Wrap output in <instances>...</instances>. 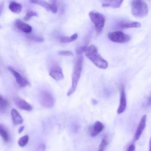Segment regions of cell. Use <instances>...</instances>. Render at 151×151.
Instances as JSON below:
<instances>
[{
	"instance_id": "cell-1",
	"label": "cell",
	"mask_w": 151,
	"mask_h": 151,
	"mask_svg": "<svg viewBox=\"0 0 151 151\" xmlns=\"http://www.w3.org/2000/svg\"><path fill=\"white\" fill-rule=\"evenodd\" d=\"M83 53L87 58L99 69H107L108 63L99 53L97 48L93 45L85 47Z\"/></svg>"
},
{
	"instance_id": "cell-2",
	"label": "cell",
	"mask_w": 151,
	"mask_h": 151,
	"mask_svg": "<svg viewBox=\"0 0 151 151\" xmlns=\"http://www.w3.org/2000/svg\"><path fill=\"white\" fill-rule=\"evenodd\" d=\"M77 56L73 72L71 87L67 93L68 96H70L75 92L82 71L83 57L82 54L77 55Z\"/></svg>"
},
{
	"instance_id": "cell-3",
	"label": "cell",
	"mask_w": 151,
	"mask_h": 151,
	"mask_svg": "<svg viewBox=\"0 0 151 151\" xmlns=\"http://www.w3.org/2000/svg\"><path fill=\"white\" fill-rule=\"evenodd\" d=\"M131 10L133 16L136 17H144L149 12L148 5L144 0H133Z\"/></svg>"
},
{
	"instance_id": "cell-4",
	"label": "cell",
	"mask_w": 151,
	"mask_h": 151,
	"mask_svg": "<svg viewBox=\"0 0 151 151\" xmlns=\"http://www.w3.org/2000/svg\"><path fill=\"white\" fill-rule=\"evenodd\" d=\"M89 16L95 25L97 33L100 34L103 31L105 23L104 16L102 13L95 11L90 12L89 13Z\"/></svg>"
},
{
	"instance_id": "cell-5",
	"label": "cell",
	"mask_w": 151,
	"mask_h": 151,
	"mask_svg": "<svg viewBox=\"0 0 151 151\" xmlns=\"http://www.w3.org/2000/svg\"><path fill=\"white\" fill-rule=\"evenodd\" d=\"M40 101L42 106L46 108H51L55 104V99L52 93L48 91H42L40 95Z\"/></svg>"
},
{
	"instance_id": "cell-6",
	"label": "cell",
	"mask_w": 151,
	"mask_h": 151,
	"mask_svg": "<svg viewBox=\"0 0 151 151\" xmlns=\"http://www.w3.org/2000/svg\"><path fill=\"white\" fill-rule=\"evenodd\" d=\"M108 39L111 41L119 43H124L128 42L130 40V37L120 31L111 32L108 33Z\"/></svg>"
},
{
	"instance_id": "cell-7",
	"label": "cell",
	"mask_w": 151,
	"mask_h": 151,
	"mask_svg": "<svg viewBox=\"0 0 151 151\" xmlns=\"http://www.w3.org/2000/svg\"><path fill=\"white\" fill-rule=\"evenodd\" d=\"M8 69L9 70L10 72L15 77L17 83L20 87L24 88V87H26L29 84V82L27 81V80L24 77H23L20 73L15 70L12 67L9 66L8 67Z\"/></svg>"
},
{
	"instance_id": "cell-8",
	"label": "cell",
	"mask_w": 151,
	"mask_h": 151,
	"mask_svg": "<svg viewBox=\"0 0 151 151\" xmlns=\"http://www.w3.org/2000/svg\"><path fill=\"white\" fill-rule=\"evenodd\" d=\"M146 122H147V115L145 114L141 118L138 127L137 129L134 136L135 141H138L140 139L142 133H143L146 127Z\"/></svg>"
},
{
	"instance_id": "cell-9",
	"label": "cell",
	"mask_w": 151,
	"mask_h": 151,
	"mask_svg": "<svg viewBox=\"0 0 151 151\" xmlns=\"http://www.w3.org/2000/svg\"><path fill=\"white\" fill-rule=\"evenodd\" d=\"M49 74L52 78L57 81H61L64 78L62 68L58 65L52 66L50 69Z\"/></svg>"
},
{
	"instance_id": "cell-10",
	"label": "cell",
	"mask_w": 151,
	"mask_h": 151,
	"mask_svg": "<svg viewBox=\"0 0 151 151\" xmlns=\"http://www.w3.org/2000/svg\"><path fill=\"white\" fill-rule=\"evenodd\" d=\"M127 100L126 92L123 87H122L120 89V99L119 108L117 110L118 114H121L124 112L127 108Z\"/></svg>"
},
{
	"instance_id": "cell-11",
	"label": "cell",
	"mask_w": 151,
	"mask_h": 151,
	"mask_svg": "<svg viewBox=\"0 0 151 151\" xmlns=\"http://www.w3.org/2000/svg\"><path fill=\"white\" fill-rule=\"evenodd\" d=\"M15 26L21 32L26 34H30L32 32V27L28 24L23 22L19 19L15 21Z\"/></svg>"
},
{
	"instance_id": "cell-12",
	"label": "cell",
	"mask_w": 151,
	"mask_h": 151,
	"mask_svg": "<svg viewBox=\"0 0 151 151\" xmlns=\"http://www.w3.org/2000/svg\"><path fill=\"white\" fill-rule=\"evenodd\" d=\"M104 127V125L102 122L99 121L96 122L90 129L91 135L92 137L96 136L99 134L103 131Z\"/></svg>"
},
{
	"instance_id": "cell-13",
	"label": "cell",
	"mask_w": 151,
	"mask_h": 151,
	"mask_svg": "<svg viewBox=\"0 0 151 151\" xmlns=\"http://www.w3.org/2000/svg\"><path fill=\"white\" fill-rule=\"evenodd\" d=\"M124 0H102L103 7L119 8L121 7Z\"/></svg>"
},
{
	"instance_id": "cell-14",
	"label": "cell",
	"mask_w": 151,
	"mask_h": 151,
	"mask_svg": "<svg viewBox=\"0 0 151 151\" xmlns=\"http://www.w3.org/2000/svg\"><path fill=\"white\" fill-rule=\"evenodd\" d=\"M16 104L17 107L21 110L27 111H31L33 110V107L29 103L22 99H17Z\"/></svg>"
},
{
	"instance_id": "cell-15",
	"label": "cell",
	"mask_w": 151,
	"mask_h": 151,
	"mask_svg": "<svg viewBox=\"0 0 151 151\" xmlns=\"http://www.w3.org/2000/svg\"><path fill=\"white\" fill-rule=\"evenodd\" d=\"M142 26L141 23L138 22H128L121 21L118 24V27L121 29H128L130 28H138Z\"/></svg>"
},
{
	"instance_id": "cell-16",
	"label": "cell",
	"mask_w": 151,
	"mask_h": 151,
	"mask_svg": "<svg viewBox=\"0 0 151 151\" xmlns=\"http://www.w3.org/2000/svg\"><path fill=\"white\" fill-rule=\"evenodd\" d=\"M11 114L12 117V121L14 125H20L23 123L24 119L16 109H12L11 111Z\"/></svg>"
},
{
	"instance_id": "cell-17",
	"label": "cell",
	"mask_w": 151,
	"mask_h": 151,
	"mask_svg": "<svg viewBox=\"0 0 151 151\" xmlns=\"http://www.w3.org/2000/svg\"><path fill=\"white\" fill-rule=\"evenodd\" d=\"M9 9L11 11L16 14L21 12L22 10V6L20 4L15 1H12L9 5Z\"/></svg>"
},
{
	"instance_id": "cell-18",
	"label": "cell",
	"mask_w": 151,
	"mask_h": 151,
	"mask_svg": "<svg viewBox=\"0 0 151 151\" xmlns=\"http://www.w3.org/2000/svg\"><path fill=\"white\" fill-rule=\"evenodd\" d=\"M30 2L35 4H37L45 8L47 10L50 11L51 9V4L48 3L43 0H30Z\"/></svg>"
},
{
	"instance_id": "cell-19",
	"label": "cell",
	"mask_w": 151,
	"mask_h": 151,
	"mask_svg": "<svg viewBox=\"0 0 151 151\" xmlns=\"http://www.w3.org/2000/svg\"><path fill=\"white\" fill-rule=\"evenodd\" d=\"M0 136L5 143H8L9 141V135L6 128L0 124Z\"/></svg>"
},
{
	"instance_id": "cell-20",
	"label": "cell",
	"mask_w": 151,
	"mask_h": 151,
	"mask_svg": "<svg viewBox=\"0 0 151 151\" xmlns=\"http://www.w3.org/2000/svg\"><path fill=\"white\" fill-rule=\"evenodd\" d=\"M78 38V35L74 34L70 36H61L60 38L61 42L63 43H69L76 40Z\"/></svg>"
},
{
	"instance_id": "cell-21",
	"label": "cell",
	"mask_w": 151,
	"mask_h": 151,
	"mask_svg": "<svg viewBox=\"0 0 151 151\" xmlns=\"http://www.w3.org/2000/svg\"><path fill=\"white\" fill-rule=\"evenodd\" d=\"M9 106L8 101L3 97L0 95V112H3Z\"/></svg>"
},
{
	"instance_id": "cell-22",
	"label": "cell",
	"mask_w": 151,
	"mask_h": 151,
	"mask_svg": "<svg viewBox=\"0 0 151 151\" xmlns=\"http://www.w3.org/2000/svg\"><path fill=\"white\" fill-rule=\"evenodd\" d=\"M29 141V136L27 135L20 137L18 142V144L20 147H24L28 143Z\"/></svg>"
},
{
	"instance_id": "cell-23",
	"label": "cell",
	"mask_w": 151,
	"mask_h": 151,
	"mask_svg": "<svg viewBox=\"0 0 151 151\" xmlns=\"http://www.w3.org/2000/svg\"><path fill=\"white\" fill-rule=\"evenodd\" d=\"M38 17V14L35 12L33 11H28L27 12L26 16L24 18V19L25 21H28L29 19H31L32 17Z\"/></svg>"
},
{
	"instance_id": "cell-24",
	"label": "cell",
	"mask_w": 151,
	"mask_h": 151,
	"mask_svg": "<svg viewBox=\"0 0 151 151\" xmlns=\"http://www.w3.org/2000/svg\"><path fill=\"white\" fill-rule=\"evenodd\" d=\"M27 37L30 40H32L36 42H41L44 41V40H43L42 37H40L39 36H37V35H28Z\"/></svg>"
},
{
	"instance_id": "cell-25",
	"label": "cell",
	"mask_w": 151,
	"mask_h": 151,
	"mask_svg": "<svg viewBox=\"0 0 151 151\" xmlns=\"http://www.w3.org/2000/svg\"><path fill=\"white\" fill-rule=\"evenodd\" d=\"M59 55L63 56H73L74 55L73 53L71 51H68V50H63L60 51L58 53Z\"/></svg>"
},
{
	"instance_id": "cell-26",
	"label": "cell",
	"mask_w": 151,
	"mask_h": 151,
	"mask_svg": "<svg viewBox=\"0 0 151 151\" xmlns=\"http://www.w3.org/2000/svg\"><path fill=\"white\" fill-rule=\"evenodd\" d=\"M50 11L52 13H54V14L57 13V12L58 6L56 2V1H55V0H54L52 3L51 4V9Z\"/></svg>"
},
{
	"instance_id": "cell-27",
	"label": "cell",
	"mask_w": 151,
	"mask_h": 151,
	"mask_svg": "<svg viewBox=\"0 0 151 151\" xmlns=\"http://www.w3.org/2000/svg\"><path fill=\"white\" fill-rule=\"evenodd\" d=\"M107 145V142L105 138L103 139L101 141V143L99 146V150H104L106 147Z\"/></svg>"
},
{
	"instance_id": "cell-28",
	"label": "cell",
	"mask_w": 151,
	"mask_h": 151,
	"mask_svg": "<svg viewBox=\"0 0 151 151\" xmlns=\"http://www.w3.org/2000/svg\"><path fill=\"white\" fill-rule=\"evenodd\" d=\"M46 150V146L44 144H41L36 149L35 151H45Z\"/></svg>"
},
{
	"instance_id": "cell-29",
	"label": "cell",
	"mask_w": 151,
	"mask_h": 151,
	"mask_svg": "<svg viewBox=\"0 0 151 151\" xmlns=\"http://www.w3.org/2000/svg\"><path fill=\"white\" fill-rule=\"evenodd\" d=\"M135 146L134 145L132 144L129 147L127 151H135Z\"/></svg>"
},
{
	"instance_id": "cell-30",
	"label": "cell",
	"mask_w": 151,
	"mask_h": 151,
	"mask_svg": "<svg viewBox=\"0 0 151 151\" xmlns=\"http://www.w3.org/2000/svg\"><path fill=\"white\" fill-rule=\"evenodd\" d=\"M4 6V3L3 2H2L0 3V16L3 10Z\"/></svg>"
},
{
	"instance_id": "cell-31",
	"label": "cell",
	"mask_w": 151,
	"mask_h": 151,
	"mask_svg": "<svg viewBox=\"0 0 151 151\" xmlns=\"http://www.w3.org/2000/svg\"><path fill=\"white\" fill-rule=\"evenodd\" d=\"M24 129V126H22V127H20L19 128V129H18V133L19 134H21L22 132H23V130Z\"/></svg>"
},
{
	"instance_id": "cell-32",
	"label": "cell",
	"mask_w": 151,
	"mask_h": 151,
	"mask_svg": "<svg viewBox=\"0 0 151 151\" xmlns=\"http://www.w3.org/2000/svg\"><path fill=\"white\" fill-rule=\"evenodd\" d=\"M147 102H148L147 104H148V105L151 106V96L148 98Z\"/></svg>"
},
{
	"instance_id": "cell-33",
	"label": "cell",
	"mask_w": 151,
	"mask_h": 151,
	"mask_svg": "<svg viewBox=\"0 0 151 151\" xmlns=\"http://www.w3.org/2000/svg\"><path fill=\"white\" fill-rule=\"evenodd\" d=\"M149 148H150V150L149 151H151V137H150V139Z\"/></svg>"
},
{
	"instance_id": "cell-34",
	"label": "cell",
	"mask_w": 151,
	"mask_h": 151,
	"mask_svg": "<svg viewBox=\"0 0 151 151\" xmlns=\"http://www.w3.org/2000/svg\"><path fill=\"white\" fill-rule=\"evenodd\" d=\"M104 151L102 150H99V151Z\"/></svg>"
}]
</instances>
